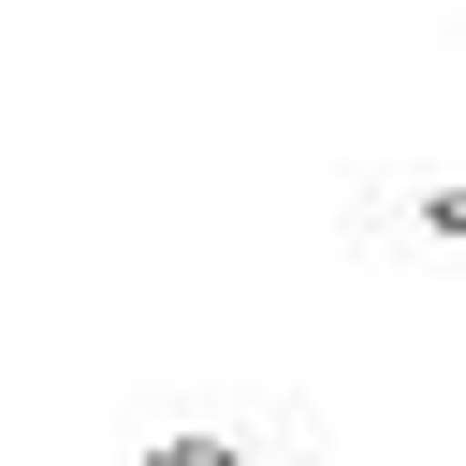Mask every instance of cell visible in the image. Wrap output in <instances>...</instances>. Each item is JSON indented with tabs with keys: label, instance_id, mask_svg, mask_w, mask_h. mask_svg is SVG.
I'll use <instances>...</instances> for the list:
<instances>
[{
	"label": "cell",
	"instance_id": "obj_1",
	"mask_svg": "<svg viewBox=\"0 0 466 466\" xmlns=\"http://www.w3.org/2000/svg\"><path fill=\"white\" fill-rule=\"evenodd\" d=\"M422 233H437V248H466V189H422Z\"/></svg>",
	"mask_w": 466,
	"mask_h": 466
},
{
	"label": "cell",
	"instance_id": "obj_2",
	"mask_svg": "<svg viewBox=\"0 0 466 466\" xmlns=\"http://www.w3.org/2000/svg\"><path fill=\"white\" fill-rule=\"evenodd\" d=\"M146 466H233V437H160Z\"/></svg>",
	"mask_w": 466,
	"mask_h": 466
}]
</instances>
